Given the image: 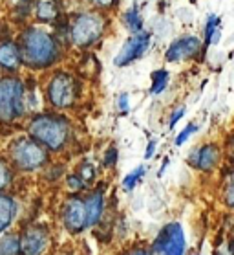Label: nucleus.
<instances>
[{"label": "nucleus", "instance_id": "obj_25", "mask_svg": "<svg viewBox=\"0 0 234 255\" xmlns=\"http://www.w3.org/2000/svg\"><path fill=\"white\" fill-rule=\"evenodd\" d=\"M223 200L229 208H234V174H231L225 184V193H223Z\"/></svg>", "mask_w": 234, "mask_h": 255}, {"label": "nucleus", "instance_id": "obj_12", "mask_svg": "<svg viewBox=\"0 0 234 255\" xmlns=\"http://www.w3.org/2000/svg\"><path fill=\"white\" fill-rule=\"evenodd\" d=\"M220 160H222V151L214 143H207L203 147H200L194 152V156L190 158V162L194 163L198 169H201V171H212V169H216Z\"/></svg>", "mask_w": 234, "mask_h": 255}, {"label": "nucleus", "instance_id": "obj_11", "mask_svg": "<svg viewBox=\"0 0 234 255\" xmlns=\"http://www.w3.org/2000/svg\"><path fill=\"white\" fill-rule=\"evenodd\" d=\"M200 50H201V41L198 37H190V35L179 37L166 50V61L177 63V61H183V59L194 57Z\"/></svg>", "mask_w": 234, "mask_h": 255}, {"label": "nucleus", "instance_id": "obj_16", "mask_svg": "<svg viewBox=\"0 0 234 255\" xmlns=\"http://www.w3.org/2000/svg\"><path fill=\"white\" fill-rule=\"evenodd\" d=\"M0 255H22L18 233L7 232L0 235Z\"/></svg>", "mask_w": 234, "mask_h": 255}, {"label": "nucleus", "instance_id": "obj_32", "mask_svg": "<svg viewBox=\"0 0 234 255\" xmlns=\"http://www.w3.org/2000/svg\"><path fill=\"white\" fill-rule=\"evenodd\" d=\"M101 7H112L115 4V0H95Z\"/></svg>", "mask_w": 234, "mask_h": 255}, {"label": "nucleus", "instance_id": "obj_24", "mask_svg": "<svg viewBox=\"0 0 234 255\" xmlns=\"http://www.w3.org/2000/svg\"><path fill=\"white\" fill-rule=\"evenodd\" d=\"M80 176V178L84 180V184H90L91 180L95 178V169H93V165L91 163H88V162H84V163H80V167H79V173H77Z\"/></svg>", "mask_w": 234, "mask_h": 255}, {"label": "nucleus", "instance_id": "obj_9", "mask_svg": "<svg viewBox=\"0 0 234 255\" xmlns=\"http://www.w3.org/2000/svg\"><path fill=\"white\" fill-rule=\"evenodd\" d=\"M61 217H63V224L64 228L68 230L70 233H80L82 230H86V206H84V198L77 197H70L63 206V211H61Z\"/></svg>", "mask_w": 234, "mask_h": 255}, {"label": "nucleus", "instance_id": "obj_13", "mask_svg": "<svg viewBox=\"0 0 234 255\" xmlns=\"http://www.w3.org/2000/svg\"><path fill=\"white\" fill-rule=\"evenodd\" d=\"M18 215V204L13 195L9 193H0V235L9 232L13 222Z\"/></svg>", "mask_w": 234, "mask_h": 255}, {"label": "nucleus", "instance_id": "obj_4", "mask_svg": "<svg viewBox=\"0 0 234 255\" xmlns=\"http://www.w3.org/2000/svg\"><path fill=\"white\" fill-rule=\"evenodd\" d=\"M26 85L17 77H0V122H15L26 114Z\"/></svg>", "mask_w": 234, "mask_h": 255}, {"label": "nucleus", "instance_id": "obj_5", "mask_svg": "<svg viewBox=\"0 0 234 255\" xmlns=\"http://www.w3.org/2000/svg\"><path fill=\"white\" fill-rule=\"evenodd\" d=\"M185 233L179 222H168L161 228L150 246L149 255H185Z\"/></svg>", "mask_w": 234, "mask_h": 255}, {"label": "nucleus", "instance_id": "obj_7", "mask_svg": "<svg viewBox=\"0 0 234 255\" xmlns=\"http://www.w3.org/2000/svg\"><path fill=\"white\" fill-rule=\"evenodd\" d=\"M46 94L55 109H68L77 99V83L70 74L59 72L52 77Z\"/></svg>", "mask_w": 234, "mask_h": 255}, {"label": "nucleus", "instance_id": "obj_15", "mask_svg": "<svg viewBox=\"0 0 234 255\" xmlns=\"http://www.w3.org/2000/svg\"><path fill=\"white\" fill-rule=\"evenodd\" d=\"M20 64H22L20 46L13 41L0 42V68L7 70V72H15Z\"/></svg>", "mask_w": 234, "mask_h": 255}, {"label": "nucleus", "instance_id": "obj_1", "mask_svg": "<svg viewBox=\"0 0 234 255\" xmlns=\"http://www.w3.org/2000/svg\"><path fill=\"white\" fill-rule=\"evenodd\" d=\"M20 53L22 63L29 68H48L59 59V46L50 33L29 28L22 33Z\"/></svg>", "mask_w": 234, "mask_h": 255}, {"label": "nucleus", "instance_id": "obj_18", "mask_svg": "<svg viewBox=\"0 0 234 255\" xmlns=\"http://www.w3.org/2000/svg\"><path fill=\"white\" fill-rule=\"evenodd\" d=\"M13 184V167L11 163L0 158V193H6L7 187Z\"/></svg>", "mask_w": 234, "mask_h": 255}, {"label": "nucleus", "instance_id": "obj_31", "mask_svg": "<svg viewBox=\"0 0 234 255\" xmlns=\"http://www.w3.org/2000/svg\"><path fill=\"white\" fill-rule=\"evenodd\" d=\"M156 151V141H150L149 147H147V152H145V158H152Z\"/></svg>", "mask_w": 234, "mask_h": 255}, {"label": "nucleus", "instance_id": "obj_6", "mask_svg": "<svg viewBox=\"0 0 234 255\" xmlns=\"http://www.w3.org/2000/svg\"><path fill=\"white\" fill-rule=\"evenodd\" d=\"M104 18L97 13H82L75 18L70 29V37L75 46H91L103 35Z\"/></svg>", "mask_w": 234, "mask_h": 255}, {"label": "nucleus", "instance_id": "obj_33", "mask_svg": "<svg viewBox=\"0 0 234 255\" xmlns=\"http://www.w3.org/2000/svg\"><path fill=\"white\" fill-rule=\"evenodd\" d=\"M18 2H26V0H18Z\"/></svg>", "mask_w": 234, "mask_h": 255}, {"label": "nucleus", "instance_id": "obj_26", "mask_svg": "<svg viewBox=\"0 0 234 255\" xmlns=\"http://www.w3.org/2000/svg\"><path fill=\"white\" fill-rule=\"evenodd\" d=\"M196 130H198V127H196L194 123H192V125H187V127L183 128L181 132L177 134V138L174 139V143H176V145H183L185 141H187V139L190 138V134H194Z\"/></svg>", "mask_w": 234, "mask_h": 255}, {"label": "nucleus", "instance_id": "obj_27", "mask_svg": "<svg viewBox=\"0 0 234 255\" xmlns=\"http://www.w3.org/2000/svg\"><path fill=\"white\" fill-rule=\"evenodd\" d=\"M115 162H117V149H115V147H110L108 151H106V154H104L103 165L104 167H112Z\"/></svg>", "mask_w": 234, "mask_h": 255}, {"label": "nucleus", "instance_id": "obj_23", "mask_svg": "<svg viewBox=\"0 0 234 255\" xmlns=\"http://www.w3.org/2000/svg\"><path fill=\"white\" fill-rule=\"evenodd\" d=\"M218 28H220V17L211 15L205 24V44H211L212 35H214V31H216Z\"/></svg>", "mask_w": 234, "mask_h": 255}, {"label": "nucleus", "instance_id": "obj_2", "mask_svg": "<svg viewBox=\"0 0 234 255\" xmlns=\"http://www.w3.org/2000/svg\"><path fill=\"white\" fill-rule=\"evenodd\" d=\"M29 136L39 141L46 151L57 152L68 143L70 125L64 118L55 114H39L29 122Z\"/></svg>", "mask_w": 234, "mask_h": 255}, {"label": "nucleus", "instance_id": "obj_28", "mask_svg": "<svg viewBox=\"0 0 234 255\" xmlns=\"http://www.w3.org/2000/svg\"><path fill=\"white\" fill-rule=\"evenodd\" d=\"M183 114H185V107H179L177 111H174V114L170 116V122H168V128H174V127H176V123L179 122V120H181Z\"/></svg>", "mask_w": 234, "mask_h": 255}, {"label": "nucleus", "instance_id": "obj_22", "mask_svg": "<svg viewBox=\"0 0 234 255\" xmlns=\"http://www.w3.org/2000/svg\"><path fill=\"white\" fill-rule=\"evenodd\" d=\"M66 184H68L70 191H74V195H77L79 191H84L86 189L84 180L80 178L79 174H70L68 178H66Z\"/></svg>", "mask_w": 234, "mask_h": 255}, {"label": "nucleus", "instance_id": "obj_19", "mask_svg": "<svg viewBox=\"0 0 234 255\" xmlns=\"http://www.w3.org/2000/svg\"><path fill=\"white\" fill-rule=\"evenodd\" d=\"M125 22H126V26H128L132 31H136V33H139V29L143 28V18L139 15V7H137L136 4L125 13Z\"/></svg>", "mask_w": 234, "mask_h": 255}, {"label": "nucleus", "instance_id": "obj_14", "mask_svg": "<svg viewBox=\"0 0 234 255\" xmlns=\"http://www.w3.org/2000/svg\"><path fill=\"white\" fill-rule=\"evenodd\" d=\"M86 206V228L95 226L104 213V191L99 187L95 191H91L84 198Z\"/></svg>", "mask_w": 234, "mask_h": 255}, {"label": "nucleus", "instance_id": "obj_17", "mask_svg": "<svg viewBox=\"0 0 234 255\" xmlns=\"http://www.w3.org/2000/svg\"><path fill=\"white\" fill-rule=\"evenodd\" d=\"M59 17V7L55 0H40L37 6V18L42 22H53Z\"/></svg>", "mask_w": 234, "mask_h": 255}, {"label": "nucleus", "instance_id": "obj_8", "mask_svg": "<svg viewBox=\"0 0 234 255\" xmlns=\"http://www.w3.org/2000/svg\"><path fill=\"white\" fill-rule=\"evenodd\" d=\"M22 255H42L50 246V230L44 224H31L18 232Z\"/></svg>", "mask_w": 234, "mask_h": 255}, {"label": "nucleus", "instance_id": "obj_21", "mask_svg": "<svg viewBox=\"0 0 234 255\" xmlns=\"http://www.w3.org/2000/svg\"><path fill=\"white\" fill-rule=\"evenodd\" d=\"M145 171H147V167H143V165H139V167L134 171V173H130L128 176H126L125 180H123V189L125 191H128L130 193L134 187L137 186V182L143 178V174H145Z\"/></svg>", "mask_w": 234, "mask_h": 255}, {"label": "nucleus", "instance_id": "obj_3", "mask_svg": "<svg viewBox=\"0 0 234 255\" xmlns=\"http://www.w3.org/2000/svg\"><path fill=\"white\" fill-rule=\"evenodd\" d=\"M9 162L11 167L22 173L39 171L48 163V151L33 138H17L9 145Z\"/></svg>", "mask_w": 234, "mask_h": 255}, {"label": "nucleus", "instance_id": "obj_29", "mask_svg": "<svg viewBox=\"0 0 234 255\" xmlns=\"http://www.w3.org/2000/svg\"><path fill=\"white\" fill-rule=\"evenodd\" d=\"M117 107H119V111L123 114L128 111V94H121L119 99H117Z\"/></svg>", "mask_w": 234, "mask_h": 255}, {"label": "nucleus", "instance_id": "obj_20", "mask_svg": "<svg viewBox=\"0 0 234 255\" xmlns=\"http://www.w3.org/2000/svg\"><path fill=\"white\" fill-rule=\"evenodd\" d=\"M166 85H168V72L166 70H157V72L152 74V88H150V92L154 94V96L163 92Z\"/></svg>", "mask_w": 234, "mask_h": 255}, {"label": "nucleus", "instance_id": "obj_30", "mask_svg": "<svg viewBox=\"0 0 234 255\" xmlns=\"http://www.w3.org/2000/svg\"><path fill=\"white\" fill-rule=\"evenodd\" d=\"M123 255H149V252H147L145 248H132Z\"/></svg>", "mask_w": 234, "mask_h": 255}, {"label": "nucleus", "instance_id": "obj_10", "mask_svg": "<svg viewBox=\"0 0 234 255\" xmlns=\"http://www.w3.org/2000/svg\"><path fill=\"white\" fill-rule=\"evenodd\" d=\"M150 44V33H137L134 37H130L128 41L123 44L121 52L115 55L114 64L115 66H128L130 63H134L136 59H139L147 52V48Z\"/></svg>", "mask_w": 234, "mask_h": 255}]
</instances>
